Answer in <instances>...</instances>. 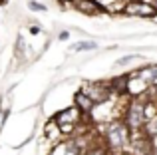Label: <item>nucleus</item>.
<instances>
[{
  "label": "nucleus",
  "instance_id": "14",
  "mask_svg": "<svg viewBox=\"0 0 157 155\" xmlns=\"http://www.w3.org/2000/svg\"><path fill=\"white\" fill-rule=\"evenodd\" d=\"M28 32H30L32 36H40V34H42V26H40L38 22H34V24L28 26Z\"/></svg>",
  "mask_w": 157,
  "mask_h": 155
},
{
  "label": "nucleus",
  "instance_id": "11",
  "mask_svg": "<svg viewBox=\"0 0 157 155\" xmlns=\"http://www.w3.org/2000/svg\"><path fill=\"white\" fill-rule=\"evenodd\" d=\"M133 62H143V58L139 54H127V56H121L119 60H115V68H127L131 66Z\"/></svg>",
  "mask_w": 157,
  "mask_h": 155
},
{
  "label": "nucleus",
  "instance_id": "5",
  "mask_svg": "<svg viewBox=\"0 0 157 155\" xmlns=\"http://www.w3.org/2000/svg\"><path fill=\"white\" fill-rule=\"evenodd\" d=\"M119 16H129V18H141V20H153L157 16V8L145 0H127L123 4V10Z\"/></svg>",
  "mask_w": 157,
  "mask_h": 155
},
{
  "label": "nucleus",
  "instance_id": "8",
  "mask_svg": "<svg viewBox=\"0 0 157 155\" xmlns=\"http://www.w3.org/2000/svg\"><path fill=\"white\" fill-rule=\"evenodd\" d=\"M74 105L80 109V113L84 117H92L94 112H96V104H94V101L90 100V96L84 93L82 89H78V92L74 93Z\"/></svg>",
  "mask_w": 157,
  "mask_h": 155
},
{
  "label": "nucleus",
  "instance_id": "12",
  "mask_svg": "<svg viewBox=\"0 0 157 155\" xmlns=\"http://www.w3.org/2000/svg\"><path fill=\"white\" fill-rule=\"evenodd\" d=\"M26 40L22 38V36L18 34V38H16V48H14V52H16V56H18L20 60H24V52H26Z\"/></svg>",
  "mask_w": 157,
  "mask_h": 155
},
{
  "label": "nucleus",
  "instance_id": "10",
  "mask_svg": "<svg viewBox=\"0 0 157 155\" xmlns=\"http://www.w3.org/2000/svg\"><path fill=\"white\" fill-rule=\"evenodd\" d=\"M70 50L72 52H94V50H98V42L96 40H78L76 44H72Z\"/></svg>",
  "mask_w": 157,
  "mask_h": 155
},
{
  "label": "nucleus",
  "instance_id": "19",
  "mask_svg": "<svg viewBox=\"0 0 157 155\" xmlns=\"http://www.w3.org/2000/svg\"><path fill=\"white\" fill-rule=\"evenodd\" d=\"M0 4H4V0H0Z\"/></svg>",
  "mask_w": 157,
  "mask_h": 155
},
{
  "label": "nucleus",
  "instance_id": "15",
  "mask_svg": "<svg viewBox=\"0 0 157 155\" xmlns=\"http://www.w3.org/2000/svg\"><path fill=\"white\" fill-rule=\"evenodd\" d=\"M68 38H70V32L68 30H62L60 34H58V40H60V42H66Z\"/></svg>",
  "mask_w": 157,
  "mask_h": 155
},
{
  "label": "nucleus",
  "instance_id": "2",
  "mask_svg": "<svg viewBox=\"0 0 157 155\" xmlns=\"http://www.w3.org/2000/svg\"><path fill=\"white\" fill-rule=\"evenodd\" d=\"M123 123L129 127V131L133 133H141L143 127H145V121H147V109H145V96L141 97H127L123 101V108H121V115Z\"/></svg>",
  "mask_w": 157,
  "mask_h": 155
},
{
  "label": "nucleus",
  "instance_id": "9",
  "mask_svg": "<svg viewBox=\"0 0 157 155\" xmlns=\"http://www.w3.org/2000/svg\"><path fill=\"white\" fill-rule=\"evenodd\" d=\"M84 155H113V153H111L109 149H107L105 145L101 143L100 133H98V135L92 139V143L88 145V149H86V153H84Z\"/></svg>",
  "mask_w": 157,
  "mask_h": 155
},
{
  "label": "nucleus",
  "instance_id": "16",
  "mask_svg": "<svg viewBox=\"0 0 157 155\" xmlns=\"http://www.w3.org/2000/svg\"><path fill=\"white\" fill-rule=\"evenodd\" d=\"M145 96H149V97H151V100H157V85H155V88H151V89H149V92H147V93H145Z\"/></svg>",
  "mask_w": 157,
  "mask_h": 155
},
{
  "label": "nucleus",
  "instance_id": "18",
  "mask_svg": "<svg viewBox=\"0 0 157 155\" xmlns=\"http://www.w3.org/2000/svg\"><path fill=\"white\" fill-rule=\"evenodd\" d=\"M153 22H157V16H155V18H153Z\"/></svg>",
  "mask_w": 157,
  "mask_h": 155
},
{
  "label": "nucleus",
  "instance_id": "13",
  "mask_svg": "<svg viewBox=\"0 0 157 155\" xmlns=\"http://www.w3.org/2000/svg\"><path fill=\"white\" fill-rule=\"evenodd\" d=\"M28 8H30L32 12H46L48 10L46 4H40V2H36V0H28Z\"/></svg>",
  "mask_w": 157,
  "mask_h": 155
},
{
  "label": "nucleus",
  "instance_id": "17",
  "mask_svg": "<svg viewBox=\"0 0 157 155\" xmlns=\"http://www.w3.org/2000/svg\"><path fill=\"white\" fill-rule=\"evenodd\" d=\"M117 155H131L129 151H123V153H117Z\"/></svg>",
  "mask_w": 157,
  "mask_h": 155
},
{
  "label": "nucleus",
  "instance_id": "20",
  "mask_svg": "<svg viewBox=\"0 0 157 155\" xmlns=\"http://www.w3.org/2000/svg\"><path fill=\"white\" fill-rule=\"evenodd\" d=\"M145 2H151V0H145Z\"/></svg>",
  "mask_w": 157,
  "mask_h": 155
},
{
  "label": "nucleus",
  "instance_id": "4",
  "mask_svg": "<svg viewBox=\"0 0 157 155\" xmlns=\"http://www.w3.org/2000/svg\"><path fill=\"white\" fill-rule=\"evenodd\" d=\"M80 89L84 93H88L90 100L96 105H104L115 100V93L111 89L109 80H86V81H82Z\"/></svg>",
  "mask_w": 157,
  "mask_h": 155
},
{
  "label": "nucleus",
  "instance_id": "1",
  "mask_svg": "<svg viewBox=\"0 0 157 155\" xmlns=\"http://www.w3.org/2000/svg\"><path fill=\"white\" fill-rule=\"evenodd\" d=\"M101 125H104V129L100 131V139L113 155L123 153V151L129 149L133 133H131L129 127L123 123L121 117H115V119L105 121V123H101Z\"/></svg>",
  "mask_w": 157,
  "mask_h": 155
},
{
  "label": "nucleus",
  "instance_id": "3",
  "mask_svg": "<svg viewBox=\"0 0 157 155\" xmlns=\"http://www.w3.org/2000/svg\"><path fill=\"white\" fill-rule=\"evenodd\" d=\"M50 119L58 125V129L62 131V135L70 137V135H74V133L78 131V127H80L86 119H90V117H84L80 113V109L72 104V105H68V108L58 109L56 113H52Z\"/></svg>",
  "mask_w": 157,
  "mask_h": 155
},
{
  "label": "nucleus",
  "instance_id": "6",
  "mask_svg": "<svg viewBox=\"0 0 157 155\" xmlns=\"http://www.w3.org/2000/svg\"><path fill=\"white\" fill-rule=\"evenodd\" d=\"M137 81H141V85L149 92L151 88L157 85V62H143L141 66H137L135 70L129 72Z\"/></svg>",
  "mask_w": 157,
  "mask_h": 155
},
{
  "label": "nucleus",
  "instance_id": "7",
  "mask_svg": "<svg viewBox=\"0 0 157 155\" xmlns=\"http://www.w3.org/2000/svg\"><path fill=\"white\" fill-rule=\"evenodd\" d=\"M70 6H72L76 12L84 14V16H101V14H109V12H107L100 2H96V0H74Z\"/></svg>",
  "mask_w": 157,
  "mask_h": 155
}]
</instances>
